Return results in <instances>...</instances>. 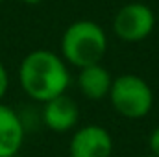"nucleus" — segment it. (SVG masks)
I'll return each instance as SVG.
<instances>
[{
    "mask_svg": "<svg viewBox=\"0 0 159 157\" xmlns=\"http://www.w3.org/2000/svg\"><path fill=\"white\" fill-rule=\"evenodd\" d=\"M19 81L30 98L44 104L59 94H65L70 83V72L63 57L52 50L41 48L30 52L20 61Z\"/></svg>",
    "mask_w": 159,
    "mask_h": 157,
    "instance_id": "f257e3e1",
    "label": "nucleus"
},
{
    "mask_svg": "<svg viewBox=\"0 0 159 157\" xmlns=\"http://www.w3.org/2000/svg\"><path fill=\"white\" fill-rule=\"evenodd\" d=\"M107 50V37L94 20L72 22L61 37V54L67 63L76 69L98 65Z\"/></svg>",
    "mask_w": 159,
    "mask_h": 157,
    "instance_id": "f03ea898",
    "label": "nucleus"
},
{
    "mask_svg": "<svg viewBox=\"0 0 159 157\" xmlns=\"http://www.w3.org/2000/svg\"><path fill=\"white\" fill-rule=\"evenodd\" d=\"M107 96L113 109L129 120L144 118L154 105V92L150 85L135 74H122L115 78Z\"/></svg>",
    "mask_w": 159,
    "mask_h": 157,
    "instance_id": "7ed1b4c3",
    "label": "nucleus"
},
{
    "mask_svg": "<svg viewBox=\"0 0 159 157\" xmlns=\"http://www.w3.org/2000/svg\"><path fill=\"white\" fill-rule=\"evenodd\" d=\"M156 26V15L150 6L143 2H129L122 6L113 19V32L124 43L144 41Z\"/></svg>",
    "mask_w": 159,
    "mask_h": 157,
    "instance_id": "20e7f679",
    "label": "nucleus"
},
{
    "mask_svg": "<svg viewBox=\"0 0 159 157\" xmlns=\"http://www.w3.org/2000/svg\"><path fill=\"white\" fill-rule=\"evenodd\" d=\"M113 139L102 126L89 124L74 131L69 155L70 157H111Z\"/></svg>",
    "mask_w": 159,
    "mask_h": 157,
    "instance_id": "39448f33",
    "label": "nucleus"
},
{
    "mask_svg": "<svg viewBox=\"0 0 159 157\" xmlns=\"http://www.w3.org/2000/svg\"><path fill=\"white\" fill-rule=\"evenodd\" d=\"M43 120L48 129H52L56 133H67L78 122V105L67 94H59V96L44 102Z\"/></svg>",
    "mask_w": 159,
    "mask_h": 157,
    "instance_id": "423d86ee",
    "label": "nucleus"
},
{
    "mask_svg": "<svg viewBox=\"0 0 159 157\" xmlns=\"http://www.w3.org/2000/svg\"><path fill=\"white\" fill-rule=\"evenodd\" d=\"M24 142V124L15 109L0 102V157H13Z\"/></svg>",
    "mask_w": 159,
    "mask_h": 157,
    "instance_id": "0eeeda50",
    "label": "nucleus"
},
{
    "mask_svg": "<svg viewBox=\"0 0 159 157\" xmlns=\"http://www.w3.org/2000/svg\"><path fill=\"white\" fill-rule=\"evenodd\" d=\"M113 78L109 74L107 69H104L100 63L98 65H91L85 69H80L78 76V87L80 92L89 98V100H102L104 96L109 94Z\"/></svg>",
    "mask_w": 159,
    "mask_h": 157,
    "instance_id": "6e6552de",
    "label": "nucleus"
},
{
    "mask_svg": "<svg viewBox=\"0 0 159 157\" xmlns=\"http://www.w3.org/2000/svg\"><path fill=\"white\" fill-rule=\"evenodd\" d=\"M7 87H9V76H7L6 67L0 63V102L6 96V92H7Z\"/></svg>",
    "mask_w": 159,
    "mask_h": 157,
    "instance_id": "1a4fd4ad",
    "label": "nucleus"
},
{
    "mask_svg": "<svg viewBox=\"0 0 159 157\" xmlns=\"http://www.w3.org/2000/svg\"><path fill=\"white\" fill-rule=\"evenodd\" d=\"M148 144H150V152H152V155L159 157V126L157 128H154V131L150 133Z\"/></svg>",
    "mask_w": 159,
    "mask_h": 157,
    "instance_id": "9d476101",
    "label": "nucleus"
},
{
    "mask_svg": "<svg viewBox=\"0 0 159 157\" xmlns=\"http://www.w3.org/2000/svg\"><path fill=\"white\" fill-rule=\"evenodd\" d=\"M20 2H24V4H41L44 0H20Z\"/></svg>",
    "mask_w": 159,
    "mask_h": 157,
    "instance_id": "9b49d317",
    "label": "nucleus"
},
{
    "mask_svg": "<svg viewBox=\"0 0 159 157\" xmlns=\"http://www.w3.org/2000/svg\"><path fill=\"white\" fill-rule=\"evenodd\" d=\"M144 157H156V155H144Z\"/></svg>",
    "mask_w": 159,
    "mask_h": 157,
    "instance_id": "f8f14e48",
    "label": "nucleus"
},
{
    "mask_svg": "<svg viewBox=\"0 0 159 157\" xmlns=\"http://www.w3.org/2000/svg\"><path fill=\"white\" fill-rule=\"evenodd\" d=\"M0 2H4V0H0Z\"/></svg>",
    "mask_w": 159,
    "mask_h": 157,
    "instance_id": "ddd939ff",
    "label": "nucleus"
},
{
    "mask_svg": "<svg viewBox=\"0 0 159 157\" xmlns=\"http://www.w3.org/2000/svg\"><path fill=\"white\" fill-rule=\"evenodd\" d=\"M157 19H159V17H157Z\"/></svg>",
    "mask_w": 159,
    "mask_h": 157,
    "instance_id": "4468645a",
    "label": "nucleus"
}]
</instances>
